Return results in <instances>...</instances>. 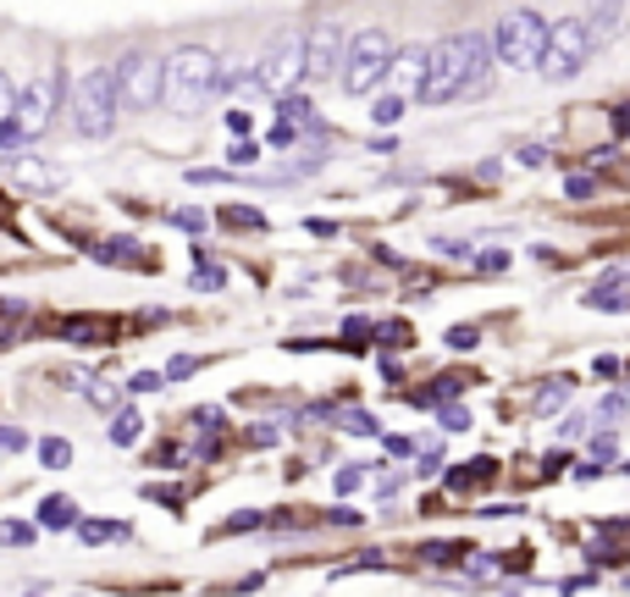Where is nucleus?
Instances as JSON below:
<instances>
[{
  "label": "nucleus",
  "mask_w": 630,
  "mask_h": 597,
  "mask_svg": "<svg viewBox=\"0 0 630 597\" xmlns=\"http://www.w3.org/2000/svg\"><path fill=\"white\" fill-rule=\"evenodd\" d=\"M587 304H592V310H603V315H626V310H630V261L609 266V272L587 288Z\"/></svg>",
  "instance_id": "f8f14e48"
},
{
  "label": "nucleus",
  "mask_w": 630,
  "mask_h": 597,
  "mask_svg": "<svg viewBox=\"0 0 630 597\" xmlns=\"http://www.w3.org/2000/svg\"><path fill=\"white\" fill-rule=\"evenodd\" d=\"M39 531L28 526V520H0V548H28Z\"/></svg>",
  "instance_id": "4be33fe9"
},
{
  "label": "nucleus",
  "mask_w": 630,
  "mask_h": 597,
  "mask_svg": "<svg viewBox=\"0 0 630 597\" xmlns=\"http://www.w3.org/2000/svg\"><path fill=\"white\" fill-rule=\"evenodd\" d=\"M56 106H61V84H56V78H33V84H22L17 100H11V117L0 123V149L11 155V149L28 145V139H39V134L50 128Z\"/></svg>",
  "instance_id": "7ed1b4c3"
},
{
  "label": "nucleus",
  "mask_w": 630,
  "mask_h": 597,
  "mask_svg": "<svg viewBox=\"0 0 630 597\" xmlns=\"http://www.w3.org/2000/svg\"><path fill=\"white\" fill-rule=\"evenodd\" d=\"M382 443H387V453H398V459L415 453V438H404V432H382Z\"/></svg>",
  "instance_id": "58836bf2"
},
{
  "label": "nucleus",
  "mask_w": 630,
  "mask_h": 597,
  "mask_svg": "<svg viewBox=\"0 0 630 597\" xmlns=\"http://www.w3.org/2000/svg\"><path fill=\"white\" fill-rule=\"evenodd\" d=\"M139 255H145V249H139L134 238H106V244H100V261H106V266H139Z\"/></svg>",
  "instance_id": "6ab92c4d"
},
{
  "label": "nucleus",
  "mask_w": 630,
  "mask_h": 597,
  "mask_svg": "<svg viewBox=\"0 0 630 597\" xmlns=\"http://www.w3.org/2000/svg\"><path fill=\"white\" fill-rule=\"evenodd\" d=\"M227 128H233V139L244 145V139H249V128H255V117H249V111H233V117H227Z\"/></svg>",
  "instance_id": "a19ab883"
},
{
  "label": "nucleus",
  "mask_w": 630,
  "mask_h": 597,
  "mask_svg": "<svg viewBox=\"0 0 630 597\" xmlns=\"http://www.w3.org/2000/svg\"><path fill=\"white\" fill-rule=\"evenodd\" d=\"M72 531H78V542H89V548H100V542H128V526H122V520H78Z\"/></svg>",
  "instance_id": "dca6fc26"
},
{
  "label": "nucleus",
  "mask_w": 630,
  "mask_h": 597,
  "mask_svg": "<svg viewBox=\"0 0 630 597\" xmlns=\"http://www.w3.org/2000/svg\"><path fill=\"white\" fill-rule=\"evenodd\" d=\"M509 261H514L509 249H481V255H475V272H481V277H498V272H509Z\"/></svg>",
  "instance_id": "393cba45"
},
{
  "label": "nucleus",
  "mask_w": 630,
  "mask_h": 597,
  "mask_svg": "<svg viewBox=\"0 0 630 597\" xmlns=\"http://www.w3.org/2000/svg\"><path fill=\"white\" fill-rule=\"evenodd\" d=\"M166 222L183 227V233H205V227H210V211H171Z\"/></svg>",
  "instance_id": "bb28decb"
},
{
  "label": "nucleus",
  "mask_w": 630,
  "mask_h": 597,
  "mask_svg": "<svg viewBox=\"0 0 630 597\" xmlns=\"http://www.w3.org/2000/svg\"><path fill=\"white\" fill-rule=\"evenodd\" d=\"M89 404H95V410H111V404H117V388H111V382H89Z\"/></svg>",
  "instance_id": "72a5a7b5"
},
{
  "label": "nucleus",
  "mask_w": 630,
  "mask_h": 597,
  "mask_svg": "<svg viewBox=\"0 0 630 597\" xmlns=\"http://www.w3.org/2000/svg\"><path fill=\"white\" fill-rule=\"evenodd\" d=\"M387 61H393V39L382 33V28H360L348 45H343V95H371V89H382V72H387Z\"/></svg>",
  "instance_id": "20e7f679"
},
{
  "label": "nucleus",
  "mask_w": 630,
  "mask_h": 597,
  "mask_svg": "<svg viewBox=\"0 0 630 597\" xmlns=\"http://www.w3.org/2000/svg\"><path fill=\"white\" fill-rule=\"evenodd\" d=\"M72 128L78 139H111L117 128V89H111V72L95 67L72 84Z\"/></svg>",
  "instance_id": "39448f33"
},
{
  "label": "nucleus",
  "mask_w": 630,
  "mask_h": 597,
  "mask_svg": "<svg viewBox=\"0 0 630 597\" xmlns=\"http://www.w3.org/2000/svg\"><path fill=\"white\" fill-rule=\"evenodd\" d=\"M592 50H598V39H592V28L581 22V17H559L553 28H548V45H542V78H553V84H564V78H575L587 61H592Z\"/></svg>",
  "instance_id": "423d86ee"
},
{
  "label": "nucleus",
  "mask_w": 630,
  "mask_h": 597,
  "mask_svg": "<svg viewBox=\"0 0 630 597\" xmlns=\"http://www.w3.org/2000/svg\"><path fill=\"white\" fill-rule=\"evenodd\" d=\"M614 134H620V139H630V111H620V117H614Z\"/></svg>",
  "instance_id": "8fccbe9b"
},
{
  "label": "nucleus",
  "mask_w": 630,
  "mask_h": 597,
  "mask_svg": "<svg viewBox=\"0 0 630 597\" xmlns=\"http://www.w3.org/2000/svg\"><path fill=\"white\" fill-rule=\"evenodd\" d=\"M460 95H465V78H460V45L443 39V45L426 50V84L415 89V100H421V106H449V100H460Z\"/></svg>",
  "instance_id": "1a4fd4ad"
},
{
  "label": "nucleus",
  "mask_w": 630,
  "mask_h": 597,
  "mask_svg": "<svg viewBox=\"0 0 630 597\" xmlns=\"http://www.w3.org/2000/svg\"><path fill=\"white\" fill-rule=\"evenodd\" d=\"M475 343H481L475 326H454V332H449V349H475Z\"/></svg>",
  "instance_id": "ea45409f"
},
{
  "label": "nucleus",
  "mask_w": 630,
  "mask_h": 597,
  "mask_svg": "<svg viewBox=\"0 0 630 597\" xmlns=\"http://www.w3.org/2000/svg\"><path fill=\"white\" fill-rule=\"evenodd\" d=\"M564 404H570V382H564V376H553V382L537 393V404H531V410H537V415H559Z\"/></svg>",
  "instance_id": "aec40b11"
},
{
  "label": "nucleus",
  "mask_w": 630,
  "mask_h": 597,
  "mask_svg": "<svg viewBox=\"0 0 630 597\" xmlns=\"http://www.w3.org/2000/svg\"><path fill=\"white\" fill-rule=\"evenodd\" d=\"M188 371H194V354H177V360L166 365V376H171V382H177V376H188Z\"/></svg>",
  "instance_id": "49530a36"
},
{
  "label": "nucleus",
  "mask_w": 630,
  "mask_h": 597,
  "mask_svg": "<svg viewBox=\"0 0 630 597\" xmlns=\"http://www.w3.org/2000/svg\"><path fill=\"white\" fill-rule=\"evenodd\" d=\"M520 160H525V166H548V145H525Z\"/></svg>",
  "instance_id": "a18cd8bd"
},
{
  "label": "nucleus",
  "mask_w": 630,
  "mask_h": 597,
  "mask_svg": "<svg viewBox=\"0 0 630 597\" xmlns=\"http://www.w3.org/2000/svg\"><path fill=\"white\" fill-rule=\"evenodd\" d=\"M222 283H227L222 266H194V272H188V288H199V294H216Z\"/></svg>",
  "instance_id": "5701e85b"
},
{
  "label": "nucleus",
  "mask_w": 630,
  "mask_h": 597,
  "mask_svg": "<svg viewBox=\"0 0 630 597\" xmlns=\"http://www.w3.org/2000/svg\"><path fill=\"white\" fill-rule=\"evenodd\" d=\"M277 432H283V427H272V421H266V427H255V432H249V443H255V448H272V443H277Z\"/></svg>",
  "instance_id": "37998d69"
},
{
  "label": "nucleus",
  "mask_w": 630,
  "mask_h": 597,
  "mask_svg": "<svg viewBox=\"0 0 630 597\" xmlns=\"http://www.w3.org/2000/svg\"><path fill=\"white\" fill-rule=\"evenodd\" d=\"M145 438V421H139V410H117V421H111V443L117 448H134Z\"/></svg>",
  "instance_id": "a211bd4d"
},
{
  "label": "nucleus",
  "mask_w": 630,
  "mask_h": 597,
  "mask_svg": "<svg viewBox=\"0 0 630 597\" xmlns=\"http://www.w3.org/2000/svg\"><path fill=\"white\" fill-rule=\"evenodd\" d=\"M404 106H410V100H398V95H376V100H371V123H376V128H393V123L404 117Z\"/></svg>",
  "instance_id": "412c9836"
},
{
  "label": "nucleus",
  "mask_w": 630,
  "mask_h": 597,
  "mask_svg": "<svg viewBox=\"0 0 630 597\" xmlns=\"http://www.w3.org/2000/svg\"><path fill=\"white\" fill-rule=\"evenodd\" d=\"M222 531H233V537H238V531H260V509H244V515H233Z\"/></svg>",
  "instance_id": "f704fd0d"
},
{
  "label": "nucleus",
  "mask_w": 630,
  "mask_h": 597,
  "mask_svg": "<svg viewBox=\"0 0 630 597\" xmlns=\"http://www.w3.org/2000/svg\"><path fill=\"white\" fill-rule=\"evenodd\" d=\"M39 459H45L50 470H67V464H72V443H61V438H45V443H39Z\"/></svg>",
  "instance_id": "b1692460"
},
{
  "label": "nucleus",
  "mask_w": 630,
  "mask_h": 597,
  "mask_svg": "<svg viewBox=\"0 0 630 597\" xmlns=\"http://www.w3.org/2000/svg\"><path fill=\"white\" fill-rule=\"evenodd\" d=\"M437 464H443V453H437V448H426V453H421V476H432Z\"/></svg>",
  "instance_id": "09e8293b"
},
{
  "label": "nucleus",
  "mask_w": 630,
  "mask_h": 597,
  "mask_svg": "<svg viewBox=\"0 0 630 597\" xmlns=\"http://www.w3.org/2000/svg\"><path fill=\"white\" fill-rule=\"evenodd\" d=\"M255 155H260V145H249V139H244V145H233V166H249Z\"/></svg>",
  "instance_id": "de8ad7c7"
},
{
  "label": "nucleus",
  "mask_w": 630,
  "mask_h": 597,
  "mask_svg": "<svg viewBox=\"0 0 630 597\" xmlns=\"http://www.w3.org/2000/svg\"><path fill=\"white\" fill-rule=\"evenodd\" d=\"M421 84H426V45H393V61L382 72V95L415 100Z\"/></svg>",
  "instance_id": "9b49d317"
},
{
  "label": "nucleus",
  "mask_w": 630,
  "mask_h": 597,
  "mask_svg": "<svg viewBox=\"0 0 630 597\" xmlns=\"http://www.w3.org/2000/svg\"><path fill=\"white\" fill-rule=\"evenodd\" d=\"M486 45H492V61H503L514 72H537L542 67V45H548V22L537 11L514 6V11L498 17V28L486 33Z\"/></svg>",
  "instance_id": "f03ea898"
},
{
  "label": "nucleus",
  "mask_w": 630,
  "mask_h": 597,
  "mask_svg": "<svg viewBox=\"0 0 630 597\" xmlns=\"http://www.w3.org/2000/svg\"><path fill=\"white\" fill-rule=\"evenodd\" d=\"M128 388H134V393H160V388H166V376H160V371H139Z\"/></svg>",
  "instance_id": "e433bc0d"
},
{
  "label": "nucleus",
  "mask_w": 630,
  "mask_h": 597,
  "mask_svg": "<svg viewBox=\"0 0 630 597\" xmlns=\"http://www.w3.org/2000/svg\"><path fill=\"white\" fill-rule=\"evenodd\" d=\"M337 421H343L348 432H365V438H382V432H376V421H371V415H360V410H343Z\"/></svg>",
  "instance_id": "2f4dec72"
},
{
  "label": "nucleus",
  "mask_w": 630,
  "mask_h": 597,
  "mask_svg": "<svg viewBox=\"0 0 630 597\" xmlns=\"http://www.w3.org/2000/svg\"><path fill=\"white\" fill-rule=\"evenodd\" d=\"M564 194H570V199H592V194H598V177H592V172H570V177H564Z\"/></svg>",
  "instance_id": "a878e982"
},
{
  "label": "nucleus",
  "mask_w": 630,
  "mask_h": 597,
  "mask_svg": "<svg viewBox=\"0 0 630 597\" xmlns=\"http://www.w3.org/2000/svg\"><path fill=\"white\" fill-rule=\"evenodd\" d=\"M305 84V56H299V39H277L260 61H255V89L272 95V100H288L299 95Z\"/></svg>",
  "instance_id": "6e6552de"
},
{
  "label": "nucleus",
  "mask_w": 630,
  "mask_h": 597,
  "mask_svg": "<svg viewBox=\"0 0 630 597\" xmlns=\"http://www.w3.org/2000/svg\"><path fill=\"white\" fill-rule=\"evenodd\" d=\"M0 448H6V453H22V448H28V432L6 427V432H0Z\"/></svg>",
  "instance_id": "79ce46f5"
},
{
  "label": "nucleus",
  "mask_w": 630,
  "mask_h": 597,
  "mask_svg": "<svg viewBox=\"0 0 630 597\" xmlns=\"http://www.w3.org/2000/svg\"><path fill=\"white\" fill-rule=\"evenodd\" d=\"M437 415H443V427H449V432H471V410H465V404H443Z\"/></svg>",
  "instance_id": "c756f323"
},
{
  "label": "nucleus",
  "mask_w": 630,
  "mask_h": 597,
  "mask_svg": "<svg viewBox=\"0 0 630 597\" xmlns=\"http://www.w3.org/2000/svg\"><path fill=\"white\" fill-rule=\"evenodd\" d=\"M266 145H272V149H294V145H299V128H288V123H272Z\"/></svg>",
  "instance_id": "7c9ffc66"
},
{
  "label": "nucleus",
  "mask_w": 630,
  "mask_h": 597,
  "mask_svg": "<svg viewBox=\"0 0 630 597\" xmlns=\"http://www.w3.org/2000/svg\"><path fill=\"white\" fill-rule=\"evenodd\" d=\"M6 177H11L17 188H28V194H56V188H61V172H56L50 160H39V155H11V160H6Z\"/></svg>",
  "instance_id": "ddd939ff"
},
{
  "label": "nucleus",
  "mask_w": 630,
  "mask_h": 597,
  "mask_svg": "<svg viewBox=\"0 0 630 597\" xmlns=\"http://www.w3.org/2000/svg\"><path fill=\"white\" fill-rule=\"evenodd\" d=\"M614 453H620V443H614V432H603V438H592V464H598V470H603V464H609Z\"/></svg>",
  "instance_id": "473e14b6"
},
{
  "label": "nucleus",
  "mask_w": 630,
  "mask_h": 597,
  "mask_svg": "<svg viewBox=\"0 0 630 597\" xmlns=\"http://www.w3.org/2000/svg\"><path fill=\"white\" fill-rule=\"evenodd\" d=\"M216 222L233 227V233H260V227H266V216H260L255 205H227V211H216Z\"/></svg>",
  "instance_id": "f3484780"
},
{
  "label": "nucleus",
  "mask_w": 630,
  "mask_h": 597,
  "mask_svg": "<svg viewBox=\"0 0 630 597\" xmlns=\"http://www.w3.org/2000/svg\"><path fill=\"white\" fill-rule=\"evenodd\" d=\"M111 89H117V111H150L160 106V61L150 50H128L111 72Z\"/></svg>",
  "instance_id": "0eeeda50"
},
{
  "label": "nucleus",
  "mask_w": 630,
  "mask_h": 597,
  "mask_svg": "<svg viewBox=\"0 0 630 597\" xmlns=\"http://www.w3.org/2000/svg\"><path fill=\"white\" fill-rule=\"evenodd\" d=\"M454 45H460V78H465V89H486V78H492V45H486V33H460Z\"/></svg>",
  "instance_id": "4468645a"
},
{
  "label": "nucleus",
  "mask_w": 630,
  "mask_h": 597,
  "mask_svg": "<svg viewBox=\"0 0 630 597\" xmlns=\"http://www.w3.org/2000/svg\"><path fill=\"white\" fill-rule=\"evenodd\" d=\"M11 100H17V89H11V78H6V72H0V123H6V117H11Z\"/></svg>",
  "instance_id": "c03bdc74"
},
{
  "label": "nucleus",
  "mask_w": 630,
  "mask_h": 597,
  "mask_svg": "<svg viewBox=\"0 0 630 597\" xmlns=\"http://www.w3.org/2000/svg\"><path fill=\"white\" fill-rule=\"evenodd\" d=\"M626 410H630V399H626V393H609V399L598 404V415H603V421H620Z\"/></svg>",
  "instance_id": "c9c22d12"
},
{
  "label": "nucleus",
  "mask_w": 630,
  "mask_h": 597,
  "mask_svg": "<svg viewBox=\"0 0 630 597\" xmlns=\"http://www.w3.org/2000/svg\"><path fill=\"white\" fill-rule=\"evenodd\" d=\"M39 526L45 531H72L78 526V503L72 498H45L39 503Z\"/></svg>",
  "instance_id": "2eb2a0df"
},
{
  "label": "nucleus",
  "mask_w": 630,
  "mask_h": 597,
  "mask_svg": "<svg viewBox=\"0 0 630 597\" xmlns=\"http://www.w3.org/2000/svg\"><path fill=\"white\" fill-rule=\"evenodd\" d=\"M332 487H337V498H354V492H360V487H365V470H360V464H343V470H337V481H332Z\"/></svg>",
  "instance_id": "cd10ccee"
},
{
  "label": "nucleus",
  "mask_w": 630,
  "mask_h": 597,
  "mask_svg": "<svg viewBox=\"0 0 630 597\" xmlns=\"http://www.w3.org/2000/svg\"><path fill=\"white\" fill-rule=\"evenodd\" d=\"M343 33L337 22H315L311 33L299 39V56H305V84H332V72L343 67Z\"/></svg>",
  "instance_id": "9d476101"
},
{
  "label": "nucleus",
  "mask_w": 630,
  "mask_h": 597,
  "mask_svg": "<svg viewBox=\"0 0 630 597\" xmlns=\"http://www.w3.org/2000/svg\"><path fill=\"white\" fill-rule=\"evenodd\" d=\"M365 337H371V321H365V315L343 321V343H365Z\"/></svg>",
  "instance_id": "4c0bfd02"
},
{
  "label": "nucleus",
  "mask_w": 630,
  "mask_h": 597,
  "mask_svg": "<svg viewBox=\"0 0 630 597\" xmlns=\"http://www.w3.org/2000/svg\"><path fill=\"white\" fill-rule=\"evenodd\" d=\"M216 72H222L216 50H205V45L171 50V56L160 61V106H171L177 117L205 111V106L216 100Z\"/></svg>",
  "instance_id": "f257e3e1"
},
{
  "label": "nucleus",
  "mask_w": 630,
  "mask_h": 597,
  "mask_svg": "<svg viewBox=\"0 0 630 597\" xmlns=\"http://www.w3.org/2000/svg\"><path fill=\"white\" fill-rule=\"evenodd\" d=\"M61 332H67V337H72V343H95V337H100V332H106V326H100V321H67V326H61Z\"/></svg>",
  "instance_id": "c85d7f7f"
}]
</instances>
